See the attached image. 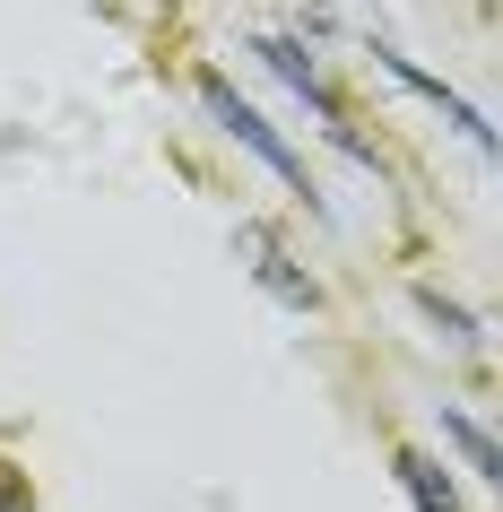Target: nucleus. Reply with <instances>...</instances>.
I'll return each instance as SVG.
<instances>
[{"label": "nucleus", "mask_w": 503, "mask_h": 512, "mask_svg": "<svg viewBox=\"0 0 503 512\" xmlns=\"http://www.w3.org/2000/svg\"><path fill=\"white\" fill-rule=\"evenodd\" d=\"M191 96H200V113H209L217 131L235 139V148H252V157H261V165H269V174H278L287 191H313V183H304V157H295L287 139H278V131L261 122V105H243V96H235L226 79H217V70H200V79H191Z\"/></svg>", "instance_id": "1"}, {"label": "nucleus", "mask_w": 503, "mask_h": 512, "mask_svg": "<svg viewBox=\"0 0 503 512\" xmlns=\"http://www.w3.org/2000/svg\"><path fill=\"white\" fill-rule=\"evenodd\" d=\"M235 252L252 261V278H261V287H269L278 304H287V313H313V304H321V287L287 261V243L269 235V226H235Z\"/></svg>", "instance_id": "2"}, {"label": "nucleus", "mask_w": 503, "mask_h": 512, "mask_svg": "<svg viewBox=\"0 0 503 512\" xmlns=\"http://www.w3.org/2000/svg\"><path fill=\"white\" fill-rule=\"evenodd\" d=\"M373 53H382V70H391V79H399V87H417L425 105H443V122H460V131H469V139H477V148H495V122H486V113H477V105H469V96H451V87H443V79H434V70H417V61H408V53H391V44H373Z\"/></svg>", "instance_id": "3"}, {"label": "nucleus", "mask_w": 503, "mask_h": 512, "mask_svg": "<svg viewBox=\"0 0 503 512\" xmlns=\"http://www.w3.org/2000/svg\"><path fill=\"white\" fill-rule=\"evenodd\" d=\"M252 53H261L269 70H278V79H287L295 96H304V105L321 113V122H330V131H347V122H339V105H330V87H321V70H313V53H304V44H287V35H261Z\"/></svg>", "instance_id": "4"}, {"label": "nucleus", "mask_w": 503, "mask_h": 512, "mask_svg": "<svg viewBox=\"0 0 503 512\" xmlns=\"http://www.w3.org/2000/svg\"><path fill=\"white\" fill-rule=\"evenodd\" d=\"M391 469H399V486H408V504H417V512H460V495H451V478H443V460H434V452H399Z\"/></svg>", "instance_id": "5"}, {"label": "nucleus", "mask_w": 503, "mask_h": 512, "mask_svg": "<svg viewBox=\"0 0 503 512\" xmlns=\"http://www.w3.org/2000/svg\"><path fill=\"white\" fill-rule=\"evenodd\" d=\"M443 443H451V452H460V460H469L477 478H503V452H495V434L477 426L469 408H443Z\"/></svg>", "instance_id": "6"}, {"label": "nucleus", "mask_w": 503, "mask_h": 512, "mask_svg": "<svg viewBox=\"0 0 503 512\" xmlns=\"http://www.w3.org/2000/svg\"><path fill=\"white\" fill-rule=\"evenodd\" d=\"M417 313L434 322V339H451V348H477V313H460L451 296H434V287H417Z\"/></svg>", "instance_id": "7"}, {"label": "nucleus", "mask_w": 503, "mask_h": 512, "mask_svg": "<svg viewBox=\"0 0 503 512\" xmlns=\"http://www.w3.org/2000/svg\"><path fill=\"white\" fill-rule=\"evenodd\" d=\"M35 495H27V478H18V469H9V460H0V512H27Z\"/></svg>", "instance_id": "8"}]
</instances>
